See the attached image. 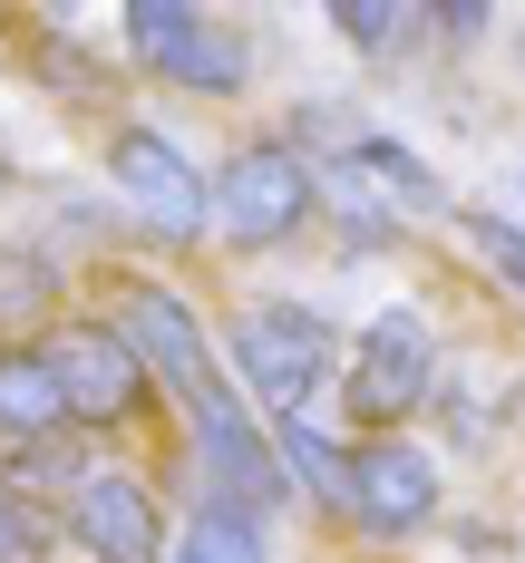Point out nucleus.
<instances>
[{"mask_svg":"<svg viewBox=\"0 0 525 563\" xmlns=\"http://www.w3.org/2000/svg\"><path fill=\"white\" fill-rule=\"evenodd\" d=\"M233 360H243L253 398L302 408V398L331 379V331H321L311 311H292V301H263V311H243V321H233Z\"/></svg>","mask_w":525,"mask_h":563,"instance_id":"f257e3e1","label":"nucleus"},{"mask_svg":"<svg viewBox=\"0 0 525 563\" xmlns=\"http://www.w3.org/2000/svg\"><path fill=\"white\" fill-rule=\"evenodd\" d=\"M127 40L156 58L175 88H243V30L185 10V0H136L127 10Z\"/></svg>","mask_w":525,"mask_h":563,"instance_id":"f03ea898","label":"nucleus"},{"mask_svg":"<svg viewBox=\"0 0 525 563\" xmlns=\"http://www.w3.org/2000/svg\"><path fill=\"white\" fill-rule=\"evenodd\" d=\"M215 214H225L233 243H283V233L311 214V166H302L292 146H253V156H233V166H225Z\"/></svg>","mask_w":525,"mask_h":563,"instance_id":"7ed1b4c3","label":"nucleus"},{"mask_svg":"<svg viewBox=\"0 0 525 563\" xmlns=\"http://www.w3.org/2000/svg\"><path fill=\"white\" fill-rule=\"evenodd\" d=\"M108 166H117V195L136 205V224H146V233H166V243H185V233H205V185H195V166L175 156L166 136L127 126V136L108 146Z\"/></svg>","mask_w":525,"mask_h":563,"instance_id":"20e7f679","label":"nucleus"},{"mask_svg":"<svg viewBox=\"0 0 525 563\" xmlns=\"http://www.w3.org/2000/svg\"><path fill=\"white\" fill-rule=\"evenodd\" d=\"M40 360H50V379H58V408H78V418H98V428H108V418H127V408H136V389H146L136 350H127L117 331H98V321L58 331Z\"/></svg>","mask_w":525,"mask_h":563,"instance_id":"39448f33","label":"nucleus"},{"mask_svg":"<svg viewBox=\"0 0 525 563\" xmlns=\"http://www.w3.org/2000/svg\"><path fill=\"white\" fill-rule=\"evenodd\" d=\"M127 321H136V369H156L185 408H225V379L195 340V311L175 291H127Z\"/></svg>","mask_w":525,"mask_h":563,"instance_id":"423d86ee","label":"nucleus"},{"mask_svg":"<svg viewBox=\"0 0 525 563\" xmlns=\"http://www.w3.org/2000/svg\"><path fill=\"white\" fill-rule=\"evenodd\" d=\"M350 506H360L370 534H418L438 515V466H428V448L380 438L370 456H350Z\"/></svg>","mask_w":525,"mask_h":563,"instance_id":"0eeeda50","label":"nucleus"},{"mask_svg":"<svg viewBox=\"0 0 525 563\" xmlns=\"http://www.w3.org/2000/svg\"><path fill=\"white\" fill-rule=\"evenodd\" d=\"M418 398H428V331H418L408 311H390V321H370L360 360H350V408H360L370 428H390Z\"/></svg>","mask_w":525,"mask_h":563,"instance_id":"6e6552de","label":"nucleus"},{"mask_svg":"<svg viewBox=\"0 0 525 563\" xmlns=\"http://www.w3.org/2000/svg\"><path fill=\"white\" fill-rule=\"evenodd\" d=\"M78 544L98 563H156V496L127 486V476L78 486Z\"/></svg>","mask_w":525,"mask_h":563,"instance_id":"1a4fd4ad","label":"nucleus"},{"mask_svg":"<svg viewBox=\"0 0 525 563\" xmlns=\"http://www.w3.org/2000/svg\"><path fill=\"white\" fill-rule=\"evenodd\" d=\"M195 438H205V466L233 476V496H253V506H263V496L283 486V476H273V456H263V438L243 428V408H195Z\"/></svg>","mask_w":525,"mask_h":563,"instance_id":"9d476101","label":"nucleus"},{"mask_svg":"<svg viewBox=\"0 0 525 563\" xmlns=\"http://www.w3.org/2000/svg\"><path fill=\"white\" fill-rule=\"evenodd\" d=\"M58 418H68V408H58L50 360H0V428H10V438H40Z\"/></svg>","mask_w":525,"mask_h":563,"instance_id":"9b49d317","label":"nucleus"},{"mask_svg":"<svg viewBox=\"0 0 525 563\" xmlns=\"http://www.w3.org/2000/svg\"><path fill=\"white\" fill-rule=\"evenodd\" d=\"M283 456H292V476L311 486V496H350V466H341V448L311 428V418H292L283 428Z\"/></svg>","mask_w":525,"mask_h":563,"instance_id":"f8f14e48","label":"nucleus"},{"mask_svg":"<svg viewBox=\"0 0 525 563\" xmlns=\"http://www.w3.org/2000/svg\"><path fill=\"white\" fill-rule=\"evenodd\" d=\"M175 563H253V544H243L225 515H215V525H195V534L175 544Z\"/></svg>","mask_w":525,"mask_h":563,"instance_id":"ddd939ff","label":"nucleus"},{"mask_svg":"<svg viewBox=\"0 0 525 563\" xmlns=\"http://www.w3.org/2000/svg\"><path fill=\"white\" fill-rule=\"evenodd\" d=\"M341 30L360 40V49H400L408 30H418V10H341Z\"/></svg>","mask_w":525,"mask_h":563,"instance_id":"4468645a","label":"nucleus"},{"mask_svg":"<svg viewBox=\"0 0 525 563\" xmlns=\"http://www.w3.org/2000/svg\"><path fill=\"white\" fill-rule=\"evenodd\" d=\"M360 166H370V175H380V185H400V195H408V205H438V185H428V175H418V166H408V156H400V146H360Z\"/></svg>","mask_w":525,"mask_h":563,"instance_id":"2eb2a0df","label":"nucleus"},{"mask_svg":"<svg viewBox=\"0 0 525 563\" xmlns=\"http://www.w3.org/2000/svg\"><path fill=\"white\" fill-rule=\"evenodd\" d=\"M477 243H486V253H496V263L525 282V233H516V224H477Z\"/></svg>","mask_w":525,"mask_h":563,"instance_id":"dca6fc26","label":"nucleus"},{"mask_svg":"<svg viewBox=\"0 0 525 563\" xmlns=\"http://www.w3.org/2000/svg\"><path fill=\"white\" fill-rule=\"evenodd\" d=\"M30 544H40V534L20 525V506H0V563H30Z\"/></svg>","mask_w":525,"mask_h":563,"instance_id":"f3484780","label":"nucleus"}]
</instances>
